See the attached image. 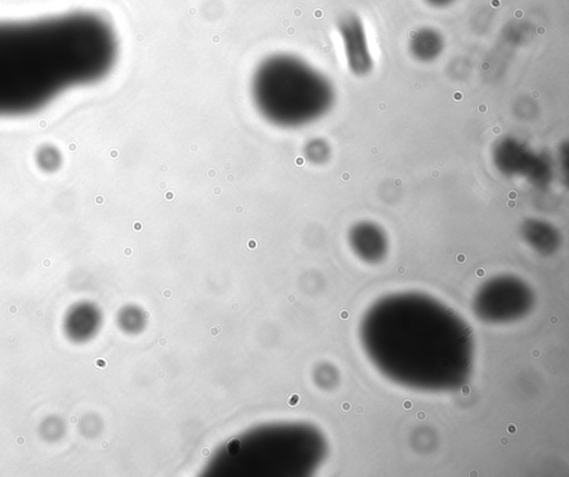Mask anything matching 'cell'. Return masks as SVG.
Returning a JSON list of instances; mask_svg holds the SVG:
<instances>
[{"mask_svg":"<svg viewBox=\"0 0 569 477\" xmlns=\"http://www.w3.org/2000/svg\"><path fill=\"white\" fill-rule=\"evenodd\" d=\"M250 91L259 114L282 129H297L320 120L336 100L331 80L291 54L265 58L254 71Z\"/></svg>","mask_w":569,"mask_h":477,"instance_id":"obj_2","label":"cell"},{"mask_svg":"<svg viewBox=\"0 0 569 477\" xmlns=\"http://www.w3.org/2000/svg\"><path fill=\"white\" fill-rule=\"evenodd\" d=\"M500 445L506 446L507 445V444H509V439H507V437H502V439H500Z\"/></svg>","mask_w":569,"mask_h":477,"instance_id":"obj_14","label":"cell"},{"mask_svg":"<svg viewBox=\"0 0 569 477\" xmlns=\"http://www.w3.org/2000/svg\"><path fill=\"white\" fill-rule=\"evenodd\" d=\"M424 1L432 8L446 9L451 6L456 0H424Z\"/></svg>","mask_w":569,"mask_h":477,"instance_id":"obj_9","label":"cell"},{"mask_svg":"<svg viewBox=\"0 0 569 477\" xmlns=\"http://www.w3.org/2000/svg\"><path fill=\"white\" fill-rule=\"evenodd\" d=\"M343 44L346 64L356 77H367L374 70L375 61L369 45L366 27L361 17L348 12L342 16L336 25Z\"/></svg>","mask_w":569,"mask_h":477,"instance_id":"obj_4","label":"cell"},{"mask_svg":"<svg viewBox=\"0 0 569 477\" xmlns=\"http://www.w3.org/2000/svg\"><path fill=\"white\" fill-rule=\"evenodd\" d=\"M343 410H346V412H347V410H350V404H349L348 401H347V403H344Z\"/></svg>","mask_w":569,"mask_h":477,"instance_id":"obj_15","label":"cell"},{"mask_svg":"<svg viewBox=\"0 0 569 477\" xmlns=\"http://www.w3.org/2000/svg\"><path fill=\"white\" fill-rule=\"evenodd\" d=\"M117 57L115 30L93 12L0 21V116L35 113L70 88L102 80Z\"/></svg>","mask_w":569,"mask_h":477,"instance_id":"obj_1","label":"cell"},{"mask_svg":"<svg viewBox=\"0 0 569 477\" xmlns=\"http://www.w3.org/2000/svg\"><path fill=\"white\" fill-rule=\"evenodd\" d=\"M425 419H426V413H425V412H419V413H417V419H419V421H424Z\"/></svg>","mask_w":569,"mask_h":477,"instance_id":"obj_12","label":"cell"},{"mask_svg":"<svg viewBox=\"0 0 569 477\" xmlns=\"http://www.w3.org/2000/svg\"><path fill=\"white\" fill-rule=\"evenodd\" d=\"M36 164L38 168L45 173H55L63 165V155L54 145H43L36 152Z\"/></svg>","mask_w":569,"mask_h":477,"instance_id":"obj_7","label":"cell"},{"mask_svg":"<svg viewBox=\"0 0 569 477\" xmlns=\"http://www.w3.org/2000/svg\"><path fill=\"white\" fill-rule=\"evenodd\" d=\"M550 323H552V324L557 323V318H555V316H553V318H550Z\"/></svg>","mask_w":569,"mask_h":477,"instance_id":"obj_18","label":"cell"},{"mask_svg":"<svg viewBox=\"0 0 569 477\" xmlns=\"http://www.w3.org/2000/svg\"><path fill=\"white\" fill-rule=\"evenodd\" d=\"M304 154L309 163L322 165L331 159V145L322 138H314L306 144Z\"/></svg>","mask_w":569,"mask_h":477,"instance_id":"obj_8","label":"cell"},{"mask_svg":"<svg viewBox=\"0 0 569 477\" xmlns=\"http://www.w3.org/2000/svg\"><path fill=\"white\" fill-rule=\"evenodd\" d=\"M507 431L511 434H515L517 432V428L514 424H509V428H507Z\"/></svg>","mask_w":569,"mask_h":477,"instance_id":"obj_10","label":"cell"},{"mask_svg":"<svg viewBox=\"0 0 569 477\" xmlns=\"http://www.w3.org/2000/svg\"><path fill=\"white\" fill-rule=\"evenodd\" d=\"M539 355H540L539 351H538V349H535L534 352H533V356H534V357L538 358V357H539Z\"/></svg>","mask_w":569,"mask_h":477,"instance_id":"obj_17","label":"cell"},{"mask_svg":"<svg viewBox=\"0 0 569 477\" xmlns=\"http://www.w3.org/2000/svg\"><path fill=\"white\" fill-rule=\"evenodd\" d=\"M493 160L502 175L526 178L535 186H545L552 179L553 163L548 156L534 152L513 137L497 142L493 149Z\"/></svg>","mask_w":569,"mask_h":477,"instance_id":"obj_3","label":"cell"},{"mask_svg":"<svg viewBox=\"0 0 569 477\" xmlns=\"http://www.w3.org/2000/svg\"><path fill=\"white\" fill-rule=\"evenodd\" d=\"M340 318H343V320H347L349 318V314L347 311H343L342 315H340Z\"/></svg>","mask_w":569,"mask_h":477,"instance_id":"obj_16","label":"cell"},{"mask_svg":"<svg viewBox=\"0 0 569 477\" xmlns=\"http://www.w3.org/2000/svg\"><path fill=\"white\" fill-rule=\"evenodd\" d=\"M446 43L442 32L434 27H421L410 34L408 52L416 61L430 64L444 53Z\"/></svg>","mask_w":569,"mask_h":477,"instance_id":"obj_5","label":"cell"},{"mask_svg":"<svg viewBox=\"0 0 569 477\" xmlns=\"http://www.w3.org/2000/svg\"><path fill=\"white\" fill-rule=\"evenodd\" d=\"M477 275H478V276H480H480H482V275H484V271H477Z\"/></svg>","mask_w":569,"mask_h":477,"instance_id":"obj_19","label":"cell"},{"mask_svg":"<svg viewBox=\"0 0 569 477\" xmlns=\"http://www.w3.org/2000/svg\"><path fill=\"white\" fill-rule=\"evenodd\" d=\"M469 392H471V388H469V386H467V385H466V386L462 387V393L464 394L465 396H467L468 394H469Z\"/></svg>","mask_w":569,"mask_h":477,"instance_id":"obj_13","label":"cell"},{"mask_svg":"<svg viewBox=\"0 0 569 477\" xmlns=\"http://www.w3.org/2000/svg\"><path fill=\"white\" fill-rule=\"evenodd\" d=\"M352 242L356 250L366 259L378 258L385 249V238L381 228L367 221L353 228Z\"/></svg>","mask_w":569,"mask_h":477,"instance_id":"obj_6","label":"cell"},{"mask_svg":"<svg viewBox=\"0 0 569 477\" xmlns=\"http://www.w3.org/2000/svg\"><path fill=\"white\" fill-rule=\"evenodd\" d=\"M403 406H404L405 410H410V408H412V406H414V404H412V401H405L404 405H403Z\"/></svg>","mask_w":569,"mask_h":477,"instance_id":"obj_11","label":"cell"},{"mask_svg":"<svg viewBox=\"0 0 569 477\" xmlns=\"http://www.w3.org/2000/svg\"><path fill=\"white\" fill-rule=\"evenodd\" d=\"M458 258H459V262H464V260H465V259H464L465 257L464 256H462V257L459 256Z\"/></svg>","mask_w":569,"mask_h":477,"instance_id":"obj_20","label":"cell"}]
</instances>
